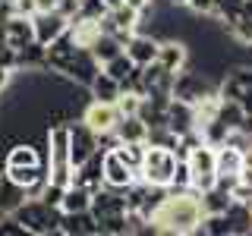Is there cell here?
Masks as SVG:
<instances>
[{"label":"cell","mask_w":252,"mask_h":236,"mask_svg":"<svg viewBox=\"0 0 252 236\" xmlns=\"http://www.w3.org/2000/svg\"><path fill=\"white\" fill-rule=\"evenodd\" d=\"M205 220V208L195 189H167L155 211L148 214L145 233H167V236H189L199 233Z\"/></svg>","instance_id":"obj_1"},{"label":"cell","mask_w":252,"mask_h":236,"mask_svg":"<svg viewBox=\"0 0 252 236\" xmlns=\"http://www.w3.org/2000/svg\"><path fill=\"white\" fill-rule=\"evenodd\" d=\"M98 69L101 66H98V60L92 57V51L89 47H79L69 31L47 44V73H60L66 79H76V82L89 85Z\"/></svg>","instance_id":"obj_2"},{"label":"cell","mask_w":252,"mask_h":236,"mask_svg":"<svg viewBox=\"0 0 252 236\" xmlns=\"http://www.w3.org/2000/svg\"><path fill=\"white\" fill-rule=\"evenodd\" d=\"M10 214L22 224V230L32 236H47V233H60V217L63 211L57 205L44 202L41 195H26Z\"/></svg>","instance_id":"obj_3"},{"label":"cell","mask_w":252,"mask_h":236,"mask_svg":"<svg viewBox=\"0 0 252 236\" xmlns=\"http://www.w3.org/2000/svg\"><path fill=\"white\" fill-rule=\"evenodd\" d=\"M47 183L66 189L76 177L73 157H69V126L66 123H54L47 129Z\"/></svg>","instance_id":"obj_4"},{"label":"cell","mask_w":252,"mask_h":236,"mask_svg":"<svg viewBox=\"0 0 252 236\" xmlns=\"http://www.w3.org/2000/svg\"><path fill=\"white\" fill-rule=\"evenodd\" d=\"M177 167H180V154L173 148L148 145L145 157H142V167H139V179H145L152 186H161V189H170L173 177H177Z\"/></svg>","instance_id":"obj_5"},{"label":"cell","mask_w":252,"mask_h":236,"mask_svg":"<svg viewBox=\"0 0 252 236\" xmlns=\"http://www.w3.org/2000/svg\"><path fill=\"white\" fill-rule=\"evenodd\" d=\"M189 170V183H192L195 192H208V189L218 186V170H215V145L208 142H192L186 148V154L180 157Z\"/></svg>","instance_id":"obj_6"},{"label":"cell","mask_w":252,"mask_h":236,"mask_svg":"<svg viewBox=\"0 0 252 236\" xmlns=\"http://www.w3.org/2000/svg\"><path fill=\"white\" fill-rule=\"evenodd\" d=\"M139 19H142V13H136L132 6L114 3L107 10V16L101 19V29H104L107 35H114L120 44H126V41H129V35H136V31H139Z\"/></svg>","instance_id":"obj_7"},{"label":"cell","mask_w":252,"mask_h":236,"mask_svg":"<svg viewBox=\"0 0 252 236\" xmlns=\"http://www.w3.org/2000/svg\"><path fill=\"white\" fill-rule=\"evenodd\" d=\"M243 164H246V151L233 142H224V145L215 148V170H218V186L230 189L240 177Z\"/></svg>","instance_id":"obj_8"},{"label":"cell","mask_w":252,"mask_h":236,"mask_svg":"<svg viewBox=\"0 0 252 236\" xmlns=\"http://www.w3.org/2000/svg\"><path fill=\"white\" fill-rule=\"evenodd\" d=\"M101 177H104V186L107 189H123L132 186L139 179V173L129 167V164L123 161L120 154H117V148H104V161H101Z\"/></svg>","instance_id":"obj_9"},{"label":"cell","mask_w":252,"mask_h":236,"mask_svg":"<svg viewBox=\"0 0 252 236\" xmlns=\"http://www.w3.org/2000/svg\"><path fill=\"white\" fill-rule=\"evenodd\" d=\"M82 123L89 126L92 132H98V139L101 136H114L117 123H120V107L107 104V101H92V104L82 110Z\"/></svg>","instance_id":"obj_10"},{"label":"cell","mask_w":252,"mask_h":236,"mask_svg":"<svg viewBox=\"0 0 252 236\" xmlns=\"http://www.w3.org/2000/svg\"><path fill=\"white\" fill-rule=\"evenodd\" d=\"M69 126V157H73V167L85 164L94 151H101V139L98 132H92L82 120L79 123H66Z\"/></svg>","instance_id":"obj_11"},{"label":"cell","mask_w":252,"mask_h":236,"mask_svg":"<svg viewBox=\"0 0 252 236\" xmlns=\"http://www.w3.org/2000/svg\"><path fill=\"white\" fill-rule=\"evenodd\" d=\"M32 26H35V41L47 47L51 41H57L60 35H66L69 16H63L60 10H38L32 16Z\"/></svg>","instance_id":"obj_12"},{"label":"cell","mask_w":252,"mask_h":236,"mask_svg":"<svg viewBox=\"0 0 252 236\" xmlns=\"http://www.w3.org/2000/svg\"><path fill=\"white\" fill-rule=\"evenodd\" d=\"M208 91H211L208 82H205L199 73H186V69H180V73L173 76V91H170V98H177V101H183V104L192 107L195 101H202Z\"/></svg>","instance_id":"obj_13"},{"label":"cell","mask_w":252,"mask_h":236,"mask_svg":"<svg viewBox=\"0 0 252 236\" xmlns=\"http://www.w3.org/2000/svg\"><path fill=\"white\" fill-rule=\"evenodd\" d=\"M220 98L227 101H236L240 104L246 94H252V66H236L230 73L224 76V82H220Z\"/></svg>","instance_id":"obj_14"},{"label":"cell","mask_w":252,"mask_h":236,"mask_svg":"<svg viewBox=\"0 0 252 236\" xmlns=\"http://www.w3.org/2000/svg\"><path fill=\"white\" fill-rule=\"evenodd\" d=\"M158 44L161 41H155L152 35H129V41L123 44V54L129 57L136 66H148V63H155L158 60Z\"/></svg>","instance_id":"obj_15"},{"label":"cell","mask_w":252,"mask_h":236,"mask_svg":"<svg viewBox=\"0 0 252 236\" xmlns=\"http://www.w3.org/2000/svg\"><path fill=\"white\" fill-rule=\"evenodd\" d=\"M60 233L63 236H101V224L92 211H76V214L60 217Z\"/></svg>","instance_id":"obj_16"},{"label":"cell","mask_w":252,"mask_h":236,"mask_svg":"<svg viewBox=\"0 0 252 236\" xmlns=\"http://www.w3.org/2000/svg\"><path fill=\"white\" fill-rule=\"evenodd\" d=\"M158 63H161L167 73L177 76L180 69L189 66V47L183 41H161L158 44Z\"/></svg>","instance_id":"obj_17"},{"label":"cell","mask_w":252,"mask_h":236,"mask_svg":"<svg viewBox=\"0 0 252 236\" xmlns=\"http://www.w3.org/2000/svg\"><path fill=\"white\" fill-rule=\"evenodd\" d=\"M92 189L82 183H69L63 189V199H60V211L63 214H76V211H92Z\"/></svg>","instance_id":"obj_18"},{"label":"cell","mask_w":252,"mask_h":236,"mask_svg":"<svg viewBox=\"0 0 252 236\" xmlns=\"http://www.w3.org/2000/svg\"><path fill=\"white\" fill-rule=\"evenodd\" d=\"M89 91H92V98H94V101H107V104H117V98H120L123 85L117 82L114 76H107L104 69H98V73H94V79L89 82Z\"/></svg>","instance_id":"obj_19"},{"label":"cell","mask_w":252,"mask_h":236,"mask_svg":"<svg viewBox=\"0 0 252 236\" xmlns=\"http://www.w3.org/2000/svg\"><path fill=\"white\" fill-rule=\"evenodd\" d=\"M227 224H230V236H243L252 233V205L249 202H230V208L224 211Z\"/></svg>","instance_id":"obj_20"},{"label":"cell","mask_w":252,"mask_h":236,"mask_svg":"<svg viewBox=\"0 0 252 236\" xmlns=\"http://www.w3.org/2000/svg\"><path fill=\"white\" fill-rule=\"evenodd\" d=\"M6 167H32V164H44L41 161V151H38L32 142H13L10 151L3 154Z\"/></svg>","instance_id":"obj_21"},{"label":"cell","mask_w":252,"mask_h":236,"mask_svg":"<svg viewBox=\"0 0 252 236\" xmlns=\"http://www.w3.org/2000/svg\"><path fill=\"white\" fill-rule=\"evenodd\" d=\"M114 136H117V142H148V123L142 120L139 114L120 117V123H117Z\"/></svg>","instance_id":"obj_22"},{"label":"cell","mask_w":252,"mask_h":236,"mask_svg":"<svg viewBox=\"0 0 252 236\" xmlns=\"http://www.w3.org/2000/svg\"><path fill=\"white\" fill-rule=\"evenodd\" d=\"M199 199H202V208H205V214H224V211L230 208L233 195H230V189H224V186H215V189H208V192H199Z\"/></svg>","instance_id":"obj_23"},{"label":"cell","mask_w":252,"mask_h":236,"mask_svg":"<svg viewBox=\"0 0 252 236\" xmlns=\"http://www.w3.org/2000/svg\"><path fill=\"white\" fill-rule=\"evenodd\" d=\"M224 26H227V35H230L236 44H243V47H249V51H252V16L249 13L233 16V19L224 22Z\"/></svg>","instance_id":"obj_24"},{"label":"cell","mask_w":252,"mask_h":236,"mask_svg":"<svg viewBox=\"0 0 252 236\" xmlns=\"http://www.w3.org/2000/svg\"><path fill=\"white\" fill-rule=\"evenodd\" d=\"M89 51H92V57L98 60V66H104L107 60H114L117 54L123 51V44L117 41L114 35H107V31H101V35H98V41H94V44L89 47Z\"/></svg>","instance_id":"obj_25"},{"label":"cell","mask_w":252,"mask_h":236,"mask_svg":"<svg viewBox=\"0 0 252 236\" xmlns=\"http://www.w3.org/2000/svg\"><path fill=\"white\" fill-rule=\"evenodd\" d=\"M101 69H104V73H107V76H114V79H117V82H120V85H123V82H126V79H129L132 73H136V63H132V60H129V57H126V54H123V51H120V54H117V57H114V60H107V63H104V66H101Z\"/></svg>","instance_id":"obj_26"},{"label":"cell","mask_w":252,"mask_h":236,"mask_svg":"<svg viewBox=\"0 0 252 236\" xmlns=\"http://www.w3.org/2000/svg\"><path fill=\"white\" fill-rule=\"evenodd\" d=\"M22 199H26V189H19L16 183H10L6 177L0 179V208H3L6 214H10V211H13Z\"/></svg>","instance_id":"obj_27"},{"label":"cell","mask_w":252,"mask_h":236,"mask_svg":"<svg viewBox=\"0 0 252 236\" xmlns=\"http://www.w3.org/2000/svg\"><path fill=\"white\" fill-rule=\"evenodd\" d=\"M199 233H208V236H230V224H227L224 214H205Z\"/></svg>","instance_id":"obj_28"},{"label":"cell","mask_w":252,"mask_h":236,"mask_svg":"<svg viewBox=\"0 0 252 236\" xmlns=\"http://www.w3.org/2000/svg\"><path fill=\"white\" fill-rule=\"evenodd\" d=\"M243 6H246V0H215V19L230 22L233 16L243 13Z\"/></svg>","instance_id":"obj_29"},{"label":"cell","mask_w":252,"mask_h":236,"mask_svg":"<svg viewBox=\"0 0 252 236\" xmlns=\"http://www.w3.org/2000/svg\"><path fill=\"white\" fill-rule=\"evenodd\" d=\"M139 104H142V94L132 91V88H123L120 98H117V107H120V117H132L139 114Z\"/></svg>","instance_id":"obj_30"},{"label":"cell","mask_w":252,"mask_h":236,"mask_svg":"<svg viewBox=\"0 0 252 236\" xmlns=\"http://www.w3.org/2000/svg\"><path fill=\"white\" fill-rule=\"evenodd\" d=\"M26 230H22V224L16 220L13 214H3V220H0V236H22Z\"/></svg>","instance_id":"obj_31"},{"label":"cell","mask_w":252,"mask_h":236,"mask_svg":"<svg viewBox=\"0 0 252 236\" xmlns=\"http://www.w3.org/2000/svg\"><path fill=\"white\" fill-rule=\"evenodd\" d=\"M189 10L195 16H215V0H189Z\"/></svg>","instance_id":"obj_32"},{"label":"cell","mask_w":252,"mask_h":236,"mask_svg":"<svg viewBox=\"0 0 252 236\" xmlns=\"http://www.w3.org/2000/svg\"><path fill=\"white\" fill-rule=\"evenodd\" d=\"M10 13H19V16H35L38 13V0H16L10 6Z\"/></svg>","instance_id":"obj_33"},{"label":"cell","mask_w":252,"mask_h":236,"mask_svg":"<svg viewBox=\"0 0 252 236\" xmlns=\"http://www.w3.org/2000/svg\"><path fill=\"white\" fill-rule=\"evenodd\" d=\"M13 73H16L13 66H3V63H0V91H6V88H10V82H13Z\"/></svg>","instance_id":"obj_34"},{"label":"cell","mask_w":252,"mask_h":236,"mask_svg":"<svg viewBox=\"0 0 252 236\" xmlns=\"http://www.w3.org/2000/svg\"><path fill=\"white\" fill-rule=\"evenodd\" d=\"M120 3L132 6V10H136V13H142V16H145L148 10H152V0H120Z\"/></svg>","instance_id":"obj_35"},{"label":"cell","mask_w":252,"mask_h":236,"mask_svg":"<svg viewBox=\"0 0 252 236\" xmlns=\"http://www.w3.org/2000/svg\"><path fill=\"white\" fill-rule=\"evenodd\" d=\"M240 129H243V132H246V136L252 139V114H246V117H243V123H240Z\"/></svg>","instance_id":"obj_36"},{"label":"cell","mask_w":252,"mask_h":236,"mask_svg":"<svg viewBox=\"0 0 252 236\" xmlns=\"http://www.w3.org/2000/svg\"><path fill=\"white\" fill-rule=\"evenodd\" d=\"M60 0H38V10H57Z\"/></svg>","instance_id":"obj_37"},{"label":"cell","mask_w":252,"mask_h":236,"mask_svg":"<svg viewBox=\"0 0 252 236\" xmlns=\"http://www.w3.org/2000/svg\"><path fill=\"white\" fill-rule=\"evenodd\" d=\"M13 3H16V0H0V10H10Z\"/></svg>","instance_id":"obj_38"},{"label":"cell","mask_w":252,"mask_h":236,"mask_svg":"<svg viewBox=\"0 0 252 236\" xmlns=\"http://www.w3.org/2000/svg\"><path fill=\"white\" fill-rule=\"evenodd\" d=\"M3 173H6V161H3V154H0V179H3Z\"/></svg>","instance_id":"obj_39"},{"label":"cell","mask_w":252,"mask_h":236,"mask_svg":"<svg viewBox=\"0 0 252 236\" xmlns=\"http://www.w3.org/2000/svg\"><path fill=\"white\" fill-rule=\"evenodd\" d=\"M170 3H173V6H186L189 0H170Z\"/></svg>","instance_id":"obj_40"},{"label":"cell","mask_w":252,"mask_h":236,"mask_svg":"<svg viewBox=\"0 0 252 236\" xmlns=\"http://www.w3.org/2000/svg\"><path fill=\"white\" fill-rule=\"evenodd\" d=\"M107 3H110V6H114V3H120V0H107Z\"/></svg>","instance_id":"obj_41"},{"label":"cell","mask_w":252,"mask_h":236,"mask_svg":"<svg viewBox=\"0 0 252 236\" xmlns=\"http://www.w3.org/2000/svg\"><path fill=\"white\" fill-rule=\"evenodd\" d=\"M3 214H6V211H3V208H0V220H3Z\"/></svg>","instance_id":"obj_42"}]
</instances>
